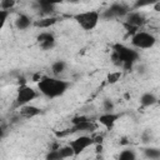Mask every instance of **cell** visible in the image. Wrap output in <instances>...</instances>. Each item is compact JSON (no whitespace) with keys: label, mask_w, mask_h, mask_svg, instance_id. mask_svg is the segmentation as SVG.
<instances>
[{"label":"cell","mask_w":160,"mask_h":160,"mask_svg":"<svg viewBox=\"0 0 160 160\" xmlns=\"http://www.w3.org/2000/svg\"><path fill=\"white\" fill-rule=\"evenodd\" d=\"M70 88V82L68 80L55 78V76H46L42 75V78L38 81V90L40 94L49 99H56L62 96Z\"/></svg>","instance_id":"1"},{"label":"cell","mask_w":160,"mask_h":160,"mask_svg":"<svg viewBox=\"0 0 160 160\" xmlns=\"http://www.w3.org/2000/svg\"><path fill=\"white\" fill-rule=\"evenodd\" d=\"M112 62L125 70L132 69L134 64L139 60V52L138 50L129 48L124 44H114L112 45V55H111Z\"/></svg>","instance_id":"2"},{"label":"cell","mask_w":160,"mask_h":160,"mask_svg":"<svg viewBox=\"0 0 160 160\" xmlns=\"http://www.w3.org/2000/svg\"><path fill=\"white\" fill-rule=\"evenodd\" d=\"M74 20L79 24V26L85 30L90 31L95 29L100 21V12L98 10H88V11H81L74 15Z\"/></svg>","instance_id":"3"},{"label":"cell","mask_w":160,"mask_h":160,"mask_svg":"<svg viewBox=\"0 0 160 160\" xmlns=\"http://www.w3.org/2000/svg\"><path fill=\"white\" fill-rule=\"evenodd\" d=\"M130 42H131L132 48H135V49L146 50V49H151V48L155 46V44H156V38H155V35L151 34V32L139 30V31H136L134 35H131Z\"/></svg>","instance_id":"4"},{"label":"cell","mask_w":160,"mask_h":160,"mask_svg":"<svg viewBox=\"0 0 160 160\" xmlns=\"http://www.w3.org/2000/svg\"><path fill=\"white\" fill-rule=\"evenodd\" d=\"M38 96H39V92L34 88L29 86L28 84H21V85H19V88L16 90V96H15L14 106L19 109V108H21L24 105L30 104Z\"/></svg>","instance_id":"5"},{"label":"cell","mask_w":160,"mask_h":160,"mask_svg":"<svg viewBox=\"0 0 160 160\" xmlns=\"http://www.w3.org/2000/svg\"><path fill=\"white\" fill-rule=\"evenodd\" d=\"M124 19H125V24L124 25H125V28L128 29L129 32L131 30V35H134L136 31H139V29L146 22V16L140 10L129 11V14Z\"/></svg>","instance_id":"6"},{"label":"cell","mask_w":160,"mask_h":160,"mask_svg":"<svg viewBox=\"0 0 160 160\" xmlns=\"http://www.w3.org/2000/svg\"><path fill=\"white\" fill-rule=\"evenodd\" d=\"M69 145H70V148H71L72 151H74V156H78V155H80L81 152H84L88 148L92 146V145H94V140H92V136H89V135H80V136L75 138L74 140L69 141Z\"/></svg>","instance_id":"7"},{"label":"cell","mask_w":160,"mask_h":160,"mask_svg":"<svg viewBox=\"0 0 160 160\" xmlns=\"http://www.w3.org/2000/svg\"><path fill=\"white\" fill-rule=\"evenodd\" d=\"M36 41H38V45L40 49L42 50H51L54 46H55V36L52 32L50 31H41L38 36H36Z\"/></svg>","instance_id":"8"},{"label":"cell","mask_w":160,"mask_h":160,"mask_svg":"<svg viewBox=\"0 0 160 160\" xmlns=\"http://www.w3.org/2000/svg\"><path fill=\"white\" fill-rule=\"evenodd\" d=\"M120 114L118 112H102L101 115H99L98 121L106 129V130H111L114 128V125L116 124V121L120 119Z\"/></svg>","instance_id":"9"},{"label":"cell","mask_w":160,"mask_h":160,"mask_svg":"<svg viewBox=\"0 0 160 160\" xmlns=\"http://www.w3.org/2000/svg\"><path fill=\"white\" fill-rule=\"evenodd\" d=\"M108 9H109L110 12L112 14L114 19H116V18L124 19V18L129 14V11H131L130 8H129L126 4H122V2H114V4H111Z\"/></svg>","instance_id":"10"},{"label":"cell","mask_w":160,"mask_h":160,"mask_svg":"<svg viewBox=\"0 0 160 160\" xmlns=\"http://www.w3.org/2000/svg\"><path fill=\"white\" fill-rule=\"evenodd\" d=\"M40 114H41V109L35 105H31V104L19 108V115L24 119H32L35 116H39Z\"/></svg>","instance_id":"11"},{"label":"cell","mask_w":160,"mask_h":160,"mask_svg":"<svg viewBox=\"0 0 160 160\" xmlns=\"http://www.w3.org/2000/svg\"><path fill=\"white\" fill-rule=\"evenodd\" d=\"M56 2H52V1H46V0H40V1H36V8L39 10V12L44 16H52L54 11H55V8H56Z\"/></svg>","instance_id":"12"},{"label":"cell","mask_w":160,"mask_h":160,"mask_svg":"<svg viewBox=\"0 0 160 160\" xmlns=\"http://www.w3.org/2000/svg\"><path fill=\"white\" fill-rule=\"evenodd\" d=\"M69 130H70V134H72V132H82V135H86V132H92L94 130H96V125L91 120H88V121L72 125L71 129H69Z\"/></svg>","instance_id":"13"},{"label":"cell","mask_w":160,"mask_h":160,"mask_svg":"<svg viewBox=\"0 0 160 160\" xmlns=\"http://www.w3.org/2000/svg\"><path fill=\"white\" fill-rule=\"evenodd\" d=\"M59 21L58 16H42L39 20H35L32 22V25L35 28H40V29H49L50 26L55 25Z\"/></svg>","instance_id":"14"},{"label":"cell","mask_w":160,"mask_h":160,"mask_svg":"<svg viewBox=\"0 0 160 160\" xmlns=\"http://www.w3.org/2000/svg\"><path fill=\"white\" fill-rule=\"evenodd\" d=\"M32 19L26 14H20L15 20V28L18 30H28L30 26H32Z\"/></svg>","instance_id":"15"},{"label":"cell","mask_w":160,"mask_h":160,"mask_svg":"<svg viewBox=\"0 0 160 160\" xmlns=\"http://www.w3.org/2000/svg\"><path fill=\"white\" fill-rule=\"evenodd\" d=\"M139 102L142 108H150V106H152L158 102V98L154 92L146 91V92L141 94V96L139 98Z\"/></svg>","instance_id":"16"},{"label":"cell","mask_w":160,"mask_h":160,"mask_svg":"<svg viewBox=\"0 0 160 160\" xmlns=\"http://www.w3.org/2000/svg\"><path fill=\"white\" fill-rule=\"evenodd\" d=\"M66 70V62L64 60H56L51 64V72L55 78H59Z\"/></svg>","instance_id":"17"},{"label":"cell","mask_w":160,"mask_h":160,"mask_svg":"<svg viewBox=\"0 0 160 160\" xmlns=\"http://www.w3.org/2000/svg\"><path fill=\"white\" fill-rule=\"evenodd\" d=\"M144 156L149 160H159L160 159V149L158 148H145L142 150Z\"/></svg>","instance_id":"18"},{"label":"cell","mask_w":160,"mask_h":160,"mask_svg":"<svg viewBox=\"0 0 160 160\" xmlns=\"http://www.w3.org/2000/svg\"><path fill=\"white\" fill-rule=\"evenodd\" d=\"M118 160H136V152L130 148L124 149L120 151Z\"/></svg>","instance_id":"19"},{"label":"cell","mask_w":160,"mask_h":160,"mask_svg":"<svg viewBox=\"0 0 160 160\" xmlns=\"http://www.w3.org/2000/svg\"><path fill=\"white\" fill-rule=\"evenodd\" d=\"M59 152H60V155H61V158L65 160V159H70V158H74V151H72V149L70 148V145L69 144H66V145H62V146H59Z\"/></svg>","instance_id":"20"},{"label":"cell","mask_w":160,"mask_h":160,"mask_svg":"<svg viewBox=\"0 0 160 160\" xmlns=\"http://www.w3.org/2000/svg\"><path fill=\"white\" fill-rule=\"evenodd\" d=\"M121 75H122V74H121L120 70H118V71H112V72H109V74H108L106 80H108L109 84H116V82L120 80Z\"/></svg>","instance_id":"21"},{"label":"cell","mask_w":160,"mask_h":160,"mask_svg":"<svg viewBox=\"0 0 160 160\" xmlns=\"http://www.w3.org/2000/svg\"><path fill=\"white\" fill-rule=\"evenodd\" d=\"M115 109V104L111 99H104L102 100V110L104 112H112Z\"/></svg>","instance_id":"22"},{"label":"cell","mask_w":160,"mask_h":160,"mask_svg":"<svg viewBox=\"0 0 160 160\" xmlns=\"http://www.w3.org/2000/svg\"><path fill=\"white\" fill-rule=\"evenodd\" d=\"M59 149V148H58ZM55 149V150H49L48 154L45 155V160H64L59 152V150Z\"/></svg>","instance_id":"23"},{"label":"cell","mask_w":160,"mask_h":160,"mask_svg":"<svg viewBox=\"0 0 160 160\" xmlns=\"http://www.w3.org/2000/svg\"><path fill=\"white\" fill-rule=\"evenodd\" d=\"M15 5H16V1H15V0H2V1L0 2V9H1V10L10 11Z\"/></svg>","instance_id":"24"},{"label":"cell","mask_w":160,"mask_h":160,"mask_svg":"<svg viewBox=\"0 0 160 160\" xmlns=\"http://www.w3.org/2000/svg\"><path fill=\"white\" fill-rule=\"evenodd\" d=\"M10 15V11H6V10H1L0 9V30L4 28V25L6 24V20Z\"/></svg>","instance_id":"25"},{"label":"cell","mask_w":160,"mask_h":160,"mask_svg":"<svg viewBox=\"0 0 160 160\" xmlns=\"http://www.w3.org/2000/svg\"><path fill=\"white\" fill-rule=\"evenodd\" d=\"M88 120H90V119L88 116H85V115H76L70 121H71L72 125H76V124H80V122H84V121H88Z\"/></svg>","instance_id":"26"},{"label":"cell","mask_w":160,"mask_h":160,"mask_svg":"<svg viewBox=\"0 0 160 160\" xmlns=\"http://www.w3.org/2000/svg\"><path fill=\"white\" fill-rule=\"evenodd\" d=\"M136 71H138V74H139V75H142V74H145V72H146V66H145V65H142V64H140V65L136 68Z\"/></svg>","instance_id":"27"},{"label":"cell","mask_w":160,"mask_h":160,"mask_svg":"<svg viewBox=\"0 0 160 160\" xmlns=\"http://www.w3.org/2000/svg\"><path fill=\"white\" fill-rule=\"evenodd\" d=\"M95 148H96V150H95V152H96L98 155L102 152V144H95Z\"/></svg>","instance_id":"28"},{"label":"cell","mask_w":160,"mask_h":160,"mask_svg":"<svg viewBox=\"0 0 160 160\" xmlns=\"http://www.w3.org/2000/svg\"><path fill=\"white\" fill-rule=\"evenodd\" d=\"M4 136H5V129H4V126L0 125V140H1Z\"/></svg>","instance_id":"29"}]
</instances>
